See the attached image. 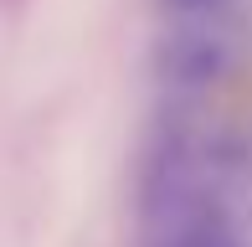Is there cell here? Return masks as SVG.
Returning a JSON list of instances; mask_svg holds the SVG:
<instances>
[{"label": "cell", "instance_id": "7a4b0ae2", "mask_svg": "<svg viewBox=\"0 0 252 247\" xmlns=\"http://www.w3.org/2000/svg\"><path fill=\"white\" fill-rule=\"evenodd\" d=\"M232 36L216 21H170L155 41V72L175 88H211L232 67Z\"/></svg>", "mask_w": 252, "mask_h": 247}, {"label": "cell", "instance_id": "3957f363", "mask_svg": "<svg viewBox=\"0 0 252 247\" xmlns=\"http://www.w3.org/2000/svg\"><path fill=\"white\" fill-rule=\"evenodd\" d=\"M170 21H216L232 0H155Z\"/></svg>", "mask_w": 252, "mask_h": 247}, {"label": "cell", "instance_id": "6da1fadb", "mask_svg": "<svg viewBox=\"0 0 252 247\" xmlns=\"http://www.w3.org/2000/svg\"><path fill=\"white\" fill-rule=\"evenodd\" d=\"M139 247H247L232 211L186 170H159L139 196Z\"/></svg>", "mask_w": 252, "mask_h": 247}]
</instances>
